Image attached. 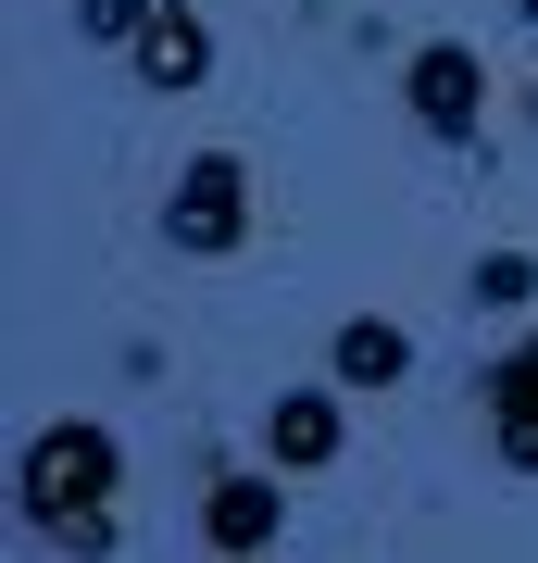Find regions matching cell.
Here are the masks:
<instances>
[{
  "mask_svg": "<svg viewBox=\"0 0 538 563\" xmlns=\"http://www.w3.org/2000/svg\"><path fill=\"white\" fill-rule=\"evenodd\" d=\"M113 488H125V451H113V426H39L25 439V526H39L51 551H76V563H113Z\"/></svg>",
  "mask_w": 538,
  "mask_h": 563,
  "instance_id": "6da1fadb",
  "label": "cell"
},
{
  "mask_svg": "<svg viewBox=\"0 0 538 563\" xmlns=\"http://www.w3.org/2000/svg\"><path fill=\"white\" fill-rule=\"evenodd\" d=\"M163 239H176V263H226V251L251 239V163L239 151L176 163V188H163Z\"/></svg>",
  "mask_w": 538,
  "mask_h": 563,
  "instance_id": "7a4b0ae2",
  "label": "cell"
},
{
  "mask_svg": "<svg viewBox=\"0 0 538 563\" xmlns=\"http://www.w3.org/2000/svg\"><path fill=\"white\" fill-rule=\"evenodd\" d=\"M400 101H414V125L439 151H476V125H488V63L463 51V38H426L414 63H400Z\"/></svg>",
  "mask_w": 538,
  "mask_h": 563,
  "instance_id": "3957f363",
  "label": "cell"
},
{
  "mask_svg": "<svg viewBox=\"0 0 538 563\" xmlns=\"http://www.w3.org/2000/svg\"><path fill=\"white\" fill-rule=\"evenodd\" d=\"M125 63H139V88H200V76H213V25H200V0H151L139 38H125Z\"/></svg>",
  "mask_w": 538,
  "mask_h": 563,
  "instance_id": "277c9868",
  "label": "cell"
},
{
  "mask_svg": "<svg viewBox=\"0 0 538 563\" xmlns=\"http://www.w3.org/2000/svg\"><path fill=\"white\" fill-rule=\"evenodd\" d=\"M488 439H501V463H526V476H538V325L488 363Z\"/></svg>",
  "mask_w": 538,
  "mask_h": 563,
  "instance_id": "5b68a950",
  "label": "cell"
},
{
  "mask_svg": "<svg viewBox=\"0 0 538 563\" xmlns=\"http://www.w3.org/2000/svg\"><path fill=\"white\" fill-rule=\"evenodd\" d=\"M263 451H276L288 476L339 463V388H276V401H263Z\"/></svg>",
  "mask_w": 538,
  "mask_h": 563,
  "instance_id": "8992f818",
  "label": "cell"
},
{
  "mask_svg": "<svg viewBox=\"0 0 538 563\" xmlns=\"http://www.w3.org/2000/svg\"><path fill=\"white\" fill-rule=\"evenodd\" d=\"M276 476H213V488H200V539H213V551H276Z\"/></svg>",
  "mask_w": 538,
  "mask_h": 563,
  "instance_id": "52a82bcc",
  "label": "cell"
},
{
  "mask_svg": "<svg viewBox=\"0 0 538 563\" xmlns=\"http://www.w3.org/2000/svg\"><path fill=\"white\" fill-rule=\"evenodd\" d=\"M326 363H339V388H400V376H414V325H388V313H351Z\"/></svg>",
  "mask_w": 538,
  "mask_h": 563,
  "instance_id": "ba28073f",
  "label": "cell"
},
{
  "mask_svg": "<svg viewBox=\"0 0 538 563\" xmlns=\"http://www.w3.org/2000/svg\"><path fill=\"white\" fill-rule=\"evenodd\" d=\"M526 288H538V263H526V251H488L476 276H463V301H488V313H514Z\"/></svg>",
  "mask_w": 538,
  "mask_h": 563,
  "instance_id": "9c48e42d",
  "label": "cell"
},
{
  "mask_svg": "<svg viewBox=\"0 0 538 563\" xmlns=\"http://www.w3.org/2000/svg\"><path fill=\"white\" fill-rule=\"evenodd\" d=\"M139 13H151V0H76V38H100V51H125V38H139Z\"/></svg>",
  "mask_w": 538,
  "mask_h": 563,
  "instance_id": "30bf717a",
  "label": "cell"
},
{
  "mask_svg": "<svg viewBox=\"0 0 538 563\" xmlns=\"http://www.w3.org/2000/svg\"><path fill=\"white\" fill-rule=\"evenodd\" d=\"M526 125H538V88H526Z\"/></svg>",
  "mask_w": 538,
  "mask_h": 563,
  "instance_id": "8fae6325",
  "label": "cell"
},
{
  "mask_svg": "<svg viewBox=\"0 0 538 563\" xmlns=\"http://www.w3.org/2000/svg\"><path fill=\"white\" fill-rule=\"evenodd\" d=\"M226 563H263V551H226Z\"/></svg>",
  "mask_w": 538,
  "mask_h": 563,
  "instance_id": "7c38bea8",
  "label": "cell"
}]
</instances>
